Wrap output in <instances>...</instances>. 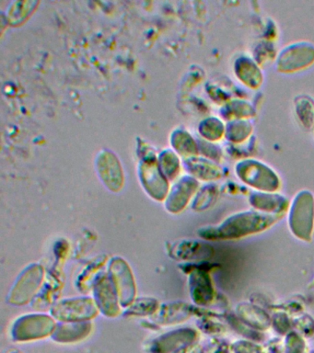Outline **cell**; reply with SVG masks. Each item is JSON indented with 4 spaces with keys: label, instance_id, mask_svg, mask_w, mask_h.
<instances>
[{
    "label": "cell",
    "instance_id": "cell-18",
    "mask_svg": "<svg viewBox=\"0 0 314 353\" xmlns=\"http://www.w3.org/2000/svg\"><path fill=\"white\" fill-rule=\"evenodd\" d=\"M13 353H15V352H13Z\"/></svg>",
    "mask_w": 314,
    "mask_h": 353
},
{
    "label": "cell",
    "instance_id": "cell-15",
    "mask_svg": "<svg viewBox=\"0 0 314 353\" xmlns=\"http://www.w3.org/2000/svg\"><path fill=\"white\" fill-rule=\"evenodd\" d=\"M278 52L275 51L274 44L269 41H260L253 50V59L259 65H264V63L271 62L277 59Z\"/></svg>",
    "mask_w": 314,
    "mask_h": 353
},
{
    "label": "cell",
    "instance_id": "cell-6",
    "mask_svg": "<svg viewBox=\"0 0 314 353\" xmlns=\"http://www.w3.org/2000/svg\"><path fill=\"white\" fill-rule=\"evenodd\" d=\"M111 278L117 288L118 297L123 306L130 305L133 303L136 287L130 269L123 259H115L110 266Z\"/></svg>",
    "mask_w": 314,
    "mask_h": 353
},
{
    "label": "cell",
    "instance_id": "cell-7",
    "mask_svg": "<svg viewBox=\"0 0 314 353\" xmlns=\"http://www.w3.org/2000/svg\"><path fill=\"white\" fill-rule=\"evenodd\" d=\"M95 303L107 316H115L119 313V297L112 278L103 276L95 285Z\"/></svg>",
    "mask_w": 314,
    "mask_h": 353
},
{
    "label": "cell",
    "instance_id": "cell-16",
    "mask_svg": "<svg viewBox=\"0 0 314 353\" xmlns=\"http://www.w3.org/2000/svg\"><path fill=\"white\" fill-rule=\"evenodd\" d=\"M157 308V302L155 300L144 299L137 301L130 308L131 313L134 314H148L153 313Z\"/></svg>",
    "mask_w": 314,
    "mask_h": 353
},
{
    "label": "cell",
    "instance_id": "cell-9",
    "mask_svg": "<svg viewBox=\"0 0 314 353\" xmlns=\"http://www.w3.org/2000/svg\"><path fill=\"white\" fill-rule=\"evenodd\" d=\"M193 330H175L173 332L164 334L148 346L150 353H172L173 350L183 347L184 344L189 343L193 341Z\"/></svg>",
    "mask_w": 314,
    "mask_h": 353
},
{
    "label": "cell",
    "instance_id": "cell-12",
    "mask_svg": "<svg viewBox=\"0 0 314 353\" xmlns=\"http://www.w3.org/2000/svg\"><path fill=\"white\" fill-rule=\"evenodd\" d=\"M253 124L249 120H233L226 124L225 137L231 145L246 142L252 135Z\"/></svg>",
    "mask_w": 314,
    "mask_h": 353
},
{
    "label": "cell",
    "instance_id": "cell-4",
    "mask_svg": "<svg viewBox=\"0 0 314 353\" xmlns=\"http://www.w3.org/2000/svg\"><path fill=\"white\" fill-rule=\"evenodd\" d=\"M98 306L90 298L61 301L53 309V314L62 321H84L98 314Z\"/></svg>",
    "mask_w": 314,
    "mask_h": 353
},
{
    "label": "cell",
    "instance_id": "cell-14",
    "mask_svg": "<svg viewBox=\"0 0 314 353\" xmlns=\"http://www.w3.org/2000/svg\"><path fill=\"white\" fill-rule=\"evenodd\" d=\"M226 125L220 119L210 117L201 124V134L209 141H219L225 137Z\"/></svg>",
    "mask_w": 314,
    "mask_h": 353
},
{
    "label": "cell",
    "instance_id": "cell-10",
    "mask_svg": "<svg viewBox=\"0 0 314 353\" xmlns=\"http://www.w3.org/2000/svg\"><path fill=\"white\" fill-rule=\"evenodd\" d=\"M92 330V325L88 322L65 323L55 330L53 339L59 342H73L86 338Z\"/></svg>",
    "mask_w": 314,
    "mask_h": 353
},
{
    "label": "cell",
    "instance_id": "cell-3",
    "mask_svg": "<svg viewBox=\"0 0 314 353\" xmlns=\"http://www.w3.org/2000/svg\"><path fill=\"white\" fill-rule=\"evenodd\" d=\"M56 325L53 319L43 314H29L19 319L12 327L15 341H29L46 338L55 332Z\"/></svg>",
    "mask_w": 314,
    "mask_h": 353
},
{
    "label": "cell",
    "instance_id": "cell-1",
    "mask_svg": "<svg viewBox=\"0 0 314 353\" xmlns=\"http://www.w3.org/2000/svg\"><path fill=\"white\" fill-rule=\"evenodd\" d=\"M314 63V44L306 41L288 44L278 52L275 65L282 73H295Z\"/></svg>",
    "mask_w": 314,
    "mask_h": 353
},
{
    "label": "cell",
    "instance_id": "cell-8",
    "mask_svg": "<svg viewBox=\"0 0 314 353\" xmlns=\"http://www.w3.org/2000/svg\"><path fill=\"white\" fill-rule=\"evenodd\" d=\"M233 71L237 79L251 90H257L263 84V71L253 57L241 55L236 58L233 63Z\"/></svg>",
    "mask_w": 314,
    "mask_h": 353
},
{
    "label": "cell",
    "instance_id": "cell-2",
    "mask_svg": "<svg viewBox=\"0 0 314 353\" xmlns=\"http://www.w3.org/2000/svg\"><path fill=\"white\" fill-rule=\"evenodd\" d=\"M237 175L242 181L264 190L273 192L279 186V179L271 168L256 159H244L237 163Z\"/></svg>",
    "mask_w": 314,
    "mask_h": 353
},
{
    "label": "cell",
    "instance_id": "cell-17",
    "mask_svg": "<svg viewBox=\"0 0 314 353\" xmlns=\"http://www.w3.org/2000/svg\"><path fill=\"white\" fill-rule=\"evenodd\" d=\"M313 130H314V123H313Z\"/></svg>",
    "mask_w": 314,
    "mask_h": 353
},
{
    "label": "cell",
    "instance_id": "cell-11",
    "mask_svg": "<svg viewBox=\"0 0 314 353\" xmlns=\"http://www.w3.org/2000/svg\"><path fill=\"white\" fill-rule=\"evenodd\" d=\"M223 119L228 121L233 120H249L255 115V107L244 99H231L222 108Z\"/></svg>",
    "mask_w": 314,
    "mask_h": 353
},
{
    "label": "cell",
    "instance_id": "cell-13",
    "mask_svg": "<svg viewBox=\"0 0 314 353\" xmlns=\"http://www.w3.org/2000/svg\"><path fill=\"white\" fill-rule=\"evenodd\" d=\"M294 110L297 121L305 129H313L314 101L308 95H299L294 99Z\"/></svg>",
    "mask_w": 314,
    "mask_h": 353
},
{
    "label": "cell",
    "instance_id": "cell-5",
    "mask_svg": "<svg viewBox=\"0 0 314 353\" xmlns=\"http://www.w3.org/2000/svg\"><path fill=\"white\" fill-rule=\"evenodd\" d=\"M43 272L39 265H32L21 273L10 292V303L23 305L28 303L42 284Z\"/></svg>",
    "mask_w": 314,
    "mask_h": 353
}]
</instances>
